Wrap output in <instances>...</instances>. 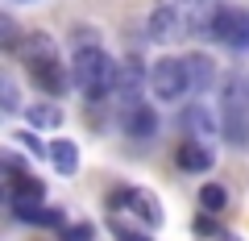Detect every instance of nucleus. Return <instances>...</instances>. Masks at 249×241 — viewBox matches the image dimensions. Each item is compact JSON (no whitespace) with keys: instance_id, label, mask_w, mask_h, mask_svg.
Instances as JSON below:
<instances>
[{"instance_id":"10","label":"nucleus","mask_w":249,"mask_h":241,"mask_svg":"<svg viewBox=\"0 0 249 241\" xmlns=\"http://www.w3.org/2000/svg\"><path fill=\"white\" fill-rule=\"evenodd\" d=\"M158 129V112L150 104H129L124 108V133L129 137H150Z\"/></svg>"},{"instance_id":"3","label":"nucleus","mask_w":249,"mask_h":241,"mask_svg":"<svg viewBox=\"0 0 249 241\" xmlns=\"http://www.w3.org/2000/svg\"><path fill=\"white\" fill-rule=\"evenodd\" d=\"M224 137L232 146H249V79L232 75L224 88Z\"/></svg>"},{"instance_id":"14","label":"nucleus","mask_w":249,"mask_h":241,"mask_svg":"<svg viewBox=\"0 0 249 241\" xmlns=\"http://www.w3.org/2000/svg\"><path fill=\"white\" fill-rule=\"evenodd\" d=\"M178 125H183L187 133H196L199 142H204V137H212V129H216V125H212V112H208L204 104H191V108L183 112V121H178Z\"/></svg>"},{"instance_id":"13","label":"nucleus","mask_w":249,"mask_h":241,"mask_svg":"<svg viewBox=\"0 0 249 241\" xmlns=\"http://www.w3.org/2000/svg\"><path fill=\"white\" fill-rule=\"evenodd\" d=\"M46 158L54 162L58 175H75V170H79V146H75V142H54Z\"/></svg>"},{"instance_id":"5","label":"nucleus","mask_w":249,"mask_h":241,"mask_svg":"<svg viewBox=\"0 0 249 241\" xmlns=\"http://www.w3.org/2000/svg\"><path fill=\"white\" fill-rule=\"evenodd\" d=\"M108 208H112V212L129 208V212H137L150 229L162 224V208H158V200H154L145 187H116V191H108Z\"/></svg>"},{"instance_id":"8","label":"nucleus","mask_w":249,"mask_h":241,"mask_svg":"<svg viewBox=\"0 0 249 241\" xmlns=\"http://www.w3.org/2000/svg\"><path fill=\"white\" fill-rule=\"evenodd\" d=\"M145 34H150V42H175L178 34H183V25H178V9L175 4H158V9L150 13V25H145Z\"/></svg>"},{"instance_id":"17","label":"nucleus","mask_w":249,"mask_h":241,"mask_svg":"<svg viewBox=\"0 0 249 241\" xmlns=\"http://www.w3.org/2000/svg\"><path fill=\"white\" fill-rule=\"evenodd\" d=\"M17 221L21 224H34V229H62L67 216H62L58 208H29V212H21Z\"/></svg>"},{"instance_id":"18","label":"nucleus","mask_w":249,"mask_h":241,"mask_svg":"<svg viewBox=\"0 0 249 241\" xmlns=\"http://www.w3.org/2000/svg\"><path fill=\"white\" fill-rule=\"evenodd\" d=\"M199 204H204V212H220V208L229 204V191H224L220 183H204V187H199Z\"/></svg>"},{"instance_id":"9","label":"nucleus","mask_w":249,"mask_h":241,"mask_svg":"<svg viewBox=\"0 0 249 241\" xmlns=\"http://www.w3.org/2000/svg\"><path fill=\"white\" fill-rule=\"evenodd\" d=\"M175 162H178V170H187V175H199V170H212V150H208L204 142H183L178 146V154H175Z\"/></svg>"},{"instance_id":"23","label":"nucleus","mask_w":249,"mask_h":241,"mask_svg":"<svg viewBox=\"0 0 249 241\" xmlns=\"http://www.w3.org/2000/svg\"><path fill=\"white\" fill-rule=\"evenodd\" d=\"M17 142H21V146H29L34 154H50L42 142H37V133H34V129H21V133H17Z\"/></svg>"},{"instance_id":"16","label":"nucleus","mask_w":249,"mask_h":241,"mask_svg":"<svg viewBox=\"0 0 249 241\" xmlns=\"http://www.w3.org/2000/svg\"><path fill=\"white\" fill-rule=\"evenodd\" d=\"M25 121L34 129H58L62 125V108L58 104H29L25 108Z\"/></svg>"},{"instance_id":"12","label":"nucleus","mask_w":249,"mask_h":241,"mask_svg":"<svg viewBox=\"0 0 249 241\" xmlns=\"http://www.w3.org/2000/svg\"><path fill=\"white\" fill-rule=\"evenodd\" d=\"M29 75H34V83H37L42 92H50V96H62V92H67V71H62V63L29 67Z\"/></svg>"},{"instance_id":"4","label":"nucleus","mask_w":249,"mask_h":241,"mask_svg":"<svg viewBox=\"0 0 249 241\" xmlns=\"http://www.w3.org/2000/svg\"><path fill=\"white\" fill-rule=\"evenodd\" d=\"M191 88V75H187V58H162L150 67V92L158 100H178Z\"/></svg>"},{"instance_id":"21","label":"nucleus","mask_w":249,"mask_h":241,"mask_svg":"<svg viewBox=\"0 0 249 241\" xmlns=\"http://www.w3.org/2000/svg\"><path fill=\"white\" fill-rule=\"evenodd\" d=\"M196 233H204V237H224V241H232L229 233H224L220 224L212 221V212H204V216H199V221H196Z\"/></svg>"},{"instance_id":"22","label":"nucleus","mask_w":249,"mask_h":241,"mask_svg":"<svg viewBox=\"0 0 249 241\" xmlns=\"http://www.w3.org/2000/svg\"><path fill=\"white\" fill-rule=\"evenodd\" d=\"M112 237H116V241H154L150 233H137V229H129L124 221H112Z\"/></svg>"},{"instance_id":"20","label":"nucleus","mask_w":249,"mask_h":241,"mask_svg":"<svg viewBox=\"0 0 249 241\" xmlns=\"http://www.w3.org/2000/svg\"><path fill=\"white\" fill-rule=\"evenodd\" d=\"M0 104H4V112H17V83L9 75L0 79Z\"/></svg>"},{"instance_id":"15","label":"nucleus","mask_w":249,"mask_h":241,"mask_svg":"<svg viewBox=\"0 0 249 241\" xmlns=\"http://www.w3.org/2000/svg\"><path fill=\"white\" fill-rule=\"evenodd\" d=\"M187 75H191V88L196 92H204V88L216 83V67H212L208 54H191V58H187Z\"/></svg>"},{"instance_id":"11","label":"nucleus","mask_w":249,"mask_h":241,"mask_svg":"<svg viewBox=\"0 0 249 241\" xmlns=\"http://www.w3.org/2000/svg\"><path fill=\"white\" fill-rule=\"evenodd\" d=\"M142 79H145V67L137 63V54L129 58V63L121 67V75H116V96L124 100V104H137V92H142Z\"/></svg>"},{"instance_id":"19","label":"nucleus","mask_w":249,"mask_h":241,"mask_svg":"<svg viewBox=\"0 0 249 241\" xmlns=\"http://www.w3.org/2000/svg\"><path fill=\"white\" fill-rule=\"evenodd\" d=\"M62 241H91L96 237V229H91V224H62Z\"/></svg>"},{"instance_id":"7","label":"nucleus","mask_w":249,"mask_h":241,"mask_svg":"<svg viewBox=\"0 0 249 241\" xmlns=\"http://www.w3.org/2000/svg\"><path fill=\"white\" fill-rule=\"evenodd\" d=\"M17 58H25V67H42V63H58V42L50 34H25L17 46Z\"/></svg>"},{"instance_id":"6","label":"nucleus","mask_w":249,"mask_h":241,"mask_svg":"<svg viewBox=\"0 0 249 241\" xmlns=\"http://www.w3.org/2000/svg\"><path fill=\"white\" fill-rule=\"evenodd\" d=\"M42 200H46V183L42 179H34V175H17V179H9V204H13V212H29V208H42Z\"/></svg>"},{"instance_id":"2","label":"nucleus","mask_w":249,"mask_h":241,"mask_svg":"<svg viewBox=\"0 0 249 241\" xmlns=\"http://www.w3.org/2000/svg\"><path fill=\"white\" fill-rule=\"evenodd\" d=\"M204 34L224 42L229 50H249V13L237 9V4H216L208 25H204Z\"/></svg>"},{"instance_id":"1","label":"nucleus","mask_w":249,"mask_h":241,"mask_svg":"<svg viewBox=\"0 0 249 241\" xmlns=\"http://www.w3.org/2000/svg\"><path fill=\"white\" fill-rule=\"evenodd\" d=\"M71 75H75V83H79V92L88 100H104V96L116 92V75H121V67H116L100 46H83V50H75Z\"/></svg>"}]
</instances>
